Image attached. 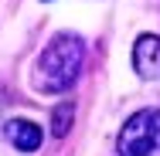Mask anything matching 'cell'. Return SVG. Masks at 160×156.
Masks as SVG:
<instances>
[{
	"label": "cell",
	"mask_w": 160,
	"mask_h": 156,
	"mask_svg": "<svg viewBox=\"0 0 160 156\" xmlns=\"http://www.w3.org/2000/svg\"><path fill=\"white\" fill-rule=\"evenodd\" d=\"M85 61V48H82V37L75 34H55L51 44L38 54L34 64V88L38 92H65Z\"/></svg>",
	"instance_id": "cell-1"
},
{
	"label": "cell",
	"mask_w": 160,
	"mask_h": 156,
	"mask_svg": "<svg viewBox=\"0 0 160 156\" xmlns=\"http://www.w3.org/2000/svg\"><path fill=\"white\" fill-rule=\"evenodd\" d=\"M119 156H160V109H140L126 119L116 139Z\"/></svg>",
	"instance_id": "cell-2"
},
{
	"label": "cell",
	"mask_w": 160,
	"mask_h": 156,
	"mask_svg": "<svg viewBox=\"0 0 160 156\" xmlns=\"http://www.w3.org/2000/svg\"><path fill=\"white\" fill-rule=\"evenodd\" d=\"M133 68L140 78H160V37L157 34H140L133 44Z\"/></svg>",
	"instance_id": "cell-3"
},
{
	"label": "cell",
	"mask_w": 160,
	"mask_h": 156,
	"mask_svg": "<svg viewBox=\"0 0 160 156\" xmlns=\"http://www.w3.org/2000/svg\"><path fill=\"white\" fill-rule=\"evenodd\" d=\"M3 136L10 146H17L21 153H34L41 146V125L31 122V119H10L3 125Z\"/></svg>",
	"instance_id": "cell-4"
},
{
	"label": "cell",
	"mask_w": 160,
	"mask_h": 156,
	"mask_svg": "<svg viewBox=\"0 0 160 156\" xmlns=\"http://www.w3.org/2000/svg\"><path fill=\"white\" fill-rule=\"evenodd\" d=\"M72 119H75V105H72V102H62V105H55V112H51V136H55V139L68 136V129H72Z\"/></svg>",
	"instance_id": "cell-5"
}]
</instances>
